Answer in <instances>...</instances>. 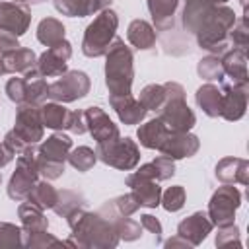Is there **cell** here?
<instances>
[{
    "instance_id": "obj_1",
    "label": "cell",
    "mask_w": 249,
    "mask_h": 249,
    "mask_svg": "<svg viewBox=\"0 0 249 249\" xmlns=\"http://www.w3.org/2000/svg\"><path fill=\"white\" fill-rule=\"evenodd\" d=\"M107 88L113 91V95H128L130 84H132V54L123 45V41H117L107 54Z\"/></svg>"
},
{
    "instance_id": "obj_2",
    "label": "cell",
    "mask_w": 249,
    "mask_h": 249,
    "mask_svg": "<svg viewBox=\"0 0 249 249\" xmlns=\"http://www.w3.org/2000/svg\"><path fill=\"white\" fill-rule=\"evenodd\" d=\"M117 27V16L109 10L103 12L86 31V39H84V47L82 51L88 56H99L105 51H109V41L115 33Z\"/></svg>"
},
{
    "instance_id": "obj_3",
    "label": "cell",
    "mask_w": 249,
    "mask_h": 249,
    "mask_svg": "<svg viewBox=\"0 0 249 249\" xmlns=\"http://www.w3.org/2000/svg\"><path fill=\"white\" fill-rule=\"evenodd\" d=\"M68 148H70L68 136H60V134L51 136L41 148V154L37 158V169L51 179L58 177L60 171L64 169V158Z\"/></svg>"
},
{
    "instance_id": "obj_4",
    "label": "cell",
    "mask_w": 249,
    "mask_h": 249,
    "mask_svg": "<svg viewBox=\"0 0 249 249\" xmlns=\"http://www.w3.org/2000/svg\"><path fill=\"white\" fill-rule=\"evenodd\" d=\"M97 154L101 156V160L105 163H111L121 169H130L138 161V150L128 138L119 140V142H115V140L99 142Z\"/></svg>"
},
{
    "instance_id": "obj_5",
    "label": "cell",
    "mask_w": 249,
    "mask_h": 249,
    "mask_svg": "<svg viewBox=\"0 0 249 249\" xmlns=\"http://www.w3.org/2000/svg\"><path fill=\"white\" fill-rule=\"evenodd\" d=\"M88 88H89V82L84 72H70L49 88V95L62 101H72L76 97H84Z\"/></svg>"
},
{
    "instance_id": "obj_6",
    "label": "cell",
    "mask_w": 249,
    "mask_h": 249,
    "mask_svg": "<svg viewBox=\"0 0 249 249\" xmlns=\"http://www.w3.org/2000/svg\"><path fill=\"white\" fill-rule=\"evenodd\" d=\"M86 117H88L89 130L97 138V142H109V140H113V138L119 136L117 126L109 121V117L99 107H89L86 111Z\"/></svg>"
},
{
    "instance_id": "obj_7",
    "label": "cell",
    "mask_w": 249,
    "mask_h": 249,
    "mask_svg": "<svg viewBox=\"0 0 249 249\" xmlns=\"http://www.w3.org/2000/svg\"><path fill=\"white\" fill-rule=\"evenodd\" d=\"M70 56V45L66 41H60L56 45L51 47L49 53H45L39 60V66H41V72L43 74H49V76H54V74H60L66 70V58Z\"/></svg>"
},
{
    "instance_id": "obj_8",
    "label": "cell",
    "mask_w": 249,
    "mask_h": 249,
    "mask_svg": "<svg viewBox=\"0 0 249 249\" xmlns=\"http://www.w3.org/2000/svg\"><path fill=\"white\" fill-rule=\"evenodd\" d=\"M33 107H19V115H18V126L14 130L16 136L23 138V142L33 144L41 138V123H39V115L37 111H31Z\"/></svg>"
},
{
    "instance_id": "obj_9",
    "label": "cell",
    "mask_w": 249,
    "mask_h": 249,
    "mask_svg": "<svg viewBox=\"0 0 249 249\" xmlns=\"http://www.w3.org/2000/svg\"><path fill=\"white\" fill-rule=\"evenodd\" d=\"M29 16L25 8L14 6V4H0V27L6 29L4 33H16L21 35L27 27Z\"/></svg>"
},
{
    "instance_id": "obj_10",
    "label": "cell",
    "mask_w": 249,
    "mask_h": 249,
    "mask_svg": "<svg viewBox=\"0 0 249 249\" xmlns=\"http://www.w3.org/2000/svg\"><path fill=\"white\" fill-rule=\"evenodd\" d=\"M111 105L119 113L121 121L128 123V124H134V123L142 121V117L146 115V107H142L140 103H136L130 97V93L128 95H111Z\"/></svg>"
},
{
    "instance_id": "obj_11",
    "label": "cell",
    "mask_w": 249,
    "mask_h": 249,
    "mask_svg": "<svg viewBox=\"0 0 249 249\" xmlns=\"http://www.w3.org/2000/svg\"><path fill=\"white\" fill-rule=\"evenodd\" d=\"M31 163L25 169V161L19 158V169L14 173V177L10 181V196L12 198H23L27 193H31V185L35 181V169H37V167L31 169Z\"/></svg>"
},
{
    "instance_id": "obj_12",
    "label": "cell",
    "mask_w": 249,
    "mask_h": 249,
    "mask_svg": "<svg viewBox=\"0 0 249 249\" xmlns=\"http://www.w3.org/2000/svg\"><path fill=\"white\" fill-rule=\"evenodd\" d=\"M128 179H134V181H140L134 189H136V195L134 198L138 200V204H146V206H158L160 204V187L156 183H152L150 179L146 177H138L136 173L130 175Z\"/></svg>"
},
{
    "instance_id": "obj_13",
    "label": "cell",
    "mask_w": 249,
    "mask_h": 249,
    "mask_svg": "<svg viewBox=\"0 0 249 249\" xmlns=\"http://www.w3.org/2000/svg\"><path fill=\"white\" fill-rule=\"evenodd\" d=\"M128 39H130V43H132L134 47H138V49H150V47L154 45V41H156V35H154L152 27H150L146 21L136 19V21H132L130 27H128Z\"/></svg>"
},
{
    "instance_id": "obj_14",
    "label": "cell",
    "mask_w": 249,
    "mask_h": 249,
    "mask_svg": "<svg viewBox=\"0 0 249 249\" xmlns=\"http://www.w3.org/2000/svg\"><path fill=\"white\" fill-rule=\"evenodd\" d=\"M56 8L68 16H86L89 12H95L103 0H56Z\"/></svg>"
},
{
    "instance_id": "obj_15",
    "label": "cell",
    "mask_w": 249,
    "mask_h": 249,
    "mask_svg": "<svg viewBox=\"0 0 249 249\" xmlns=\"http://www.w3.org/2000/svg\"><path fill=\"white\" fill-rule=\"evenodd\" d=\"M64 37V27L56 21V19H43L39 25V41L53 47L56 43H60Z\"/></svg>"
},
{
    "instance_id": "obj_16",
    "label": "cell",
    "mask_w": 249,
    "mask_h": 249,
    "mask_svg": "<svg viewBox=\"0 0 249 249\" xmlns=\"http://www.w3.org/2000/svg\"><path fill=\"white\" fill-rule=\"evenodd\" d=\"M33 53L27 49H18L16 51H8L4 54V62H6V70H25L27 66L33 64Z\"/></svg>"
},
{
    "instance_id": "obj_17",
    "label": "cell",
    "mask_w": 249,
    "mask_h": 249,
    "mask_svg": "<svg viewBox=\"0 0 249 249\" xmlns=\"http://www.w3.org/2000/svg\"><path fill=\"white\" fill-rule=\"evenodd\" d=\"M43 123L51 128H60V126H68V119H70V113L60 107V105H45L43 111Z\"/></svg>"
},
{
    "instance_id": "obj_18",
    "label": "cell",
    "mask_w": 249,
    "mask_h": 249,
    "mask_svg": "<svg viewBox=\"0 0 249 249\" xmlns=\"http://www.w3.org/2000/svg\"><path fill=\"white\" fill-rule=\"evenodd\" d=\"M196 101L208 115H218L220 113V95H218L216 88H212V86L200 88L198 93H196Z\"/></svg>"
},
{
    "instance_id": "obj_19",
    "label": "cell",
    "mask_w": 249,
    "mask_h": 249,
    "mask_svg": "<svg viewBox=\"0 0 249 249\" xmlns=\"http://www.w3.org/2000/svg\"><path fill=\"white\" fill-rule=\"evenodd\" d=\"M148 6H150V12H152L154 21L158 23V27H163V19L173 18L177 0H150Z\"/></svg>"
},
{
    "instance_id": "obj_20",
    "label": "cell",
    "mask_w": 249,
    "mask_h": 249,
    "mask_svg": "<svg viewBox=\"0 0 249 249\" xmlns=\"http://www.w3.org/2000/svg\"><path fill=\"white\" fill-rule=\"evenodd\" d=\"M208 230H210V224L202 220V214H195L189 220L181 222V226H179V233H183V235L185 233H196V241L200 237H204L208 233Z\"/></svg>"
},
{
    "instance_id": "obj_21",
    "label": "cell",
    "mask_w": 249,
    "mask_h": 249,
    "mask_svg": "<svg viewBox=\"0 0 249 249\" xmlns=\"http://www.w3.org/2000/svg\"><path fill=\"white\" fill-rule=\"evenodd\" d=\"M93 161H95V154L89 148H86V146H82V148H78V150H74L70 154V163L74 167H78L80 171L89 169L93 165Z\"/></svg>"
},
{
    "instance_id": "obj_22",
    "label": "cell",
    "mask_w": 249,
    "mask_h": 249,
    "mask_svg": "<svg viewBox=\"0 0 249 249\" xmlns=\"http://www.w3.org/2000/svg\"><path fill=\"white\" fill-rule=\"evenodd\" d=\"M29 198L35 200L39 206H53L54 204V191L51 189V185L41 183V185H37L33 195L29 193Z\"/></svg>"
},
{
    "instance_id": "obj_23",
    "label": "cell",
    "mask_w": 249,
    "mask_h": 249,
    "mask_svg": "<svg viewBox=\"0 0 249 249\" xmlns=\"http://www.w3.org/2000/svg\"><path fill=\"white\" fill-rule=\"evenodd\" d=\"M183 200H185L183 187H171L163 196V206L165 210H179L183 206Z\"/></svg>"
},
{
    "instance_id": "obj_24",
    "label": "cell",
    "mask_w": 249,
    "mask_h": 249,
    "mask_svg": "<svg viewBox=\"0 0 249 249\" xmlns=\"http://www.w3.org/2000/svg\"><path fill=\"white\" fill-rule=\"evenodd\" d=\"M198 72H200V76H204V78H208V80H220V76H222L218 62H216V60H212V58L200 60Z\"/></svg>"
},
{
    "instance_id": "obj_25",
    "label": "cell",
    "mask_w": 249,
    "mask_h": 249,
    "mask_svg": "<svg viewBox=\"0 0 249 249\" xmlns=\"http://www.w3.org/2000/svg\"><path fill=\"white\" fill-rule=\"evenodd\" d=\"M142 218V224L150 230V231H154L156 235H160L161 233V226H160V222L158 220H154L152 216H148V214H144V216H140Z\"/></svg>"
},
{
    "instance_id": "obj_26",
    "label": "cell",
    "mask_w": 249,
    "mask_h": 249,
    "mask_svg": "<svg viewBox=\"0 0 249 249\" xmlns=\"http://www.w3.org/2000/svg\"><path fill=\"white\" fill-rule=\"evenodd\" d=\"M10 158H12V150H2V146H0V165H4V163H8L10 161Z\"/></svg>"
},
{
    "instance_id": "obj_27",
    "label": "cell",
    "mask_w": 249,
    "mask_h": 249,
    "mask_svg": "<svg viewBox=\"0 0 249 249\" xmlns=\"http://www.w3.org/2000/svg\"><path fill=\"white\" fill-rule=\"evenodd\" d=\"M0 62H2V60H0ZM2 72H6V68H4L2 64H0V74H2Z\"/></svg>"
}]
</instances>
